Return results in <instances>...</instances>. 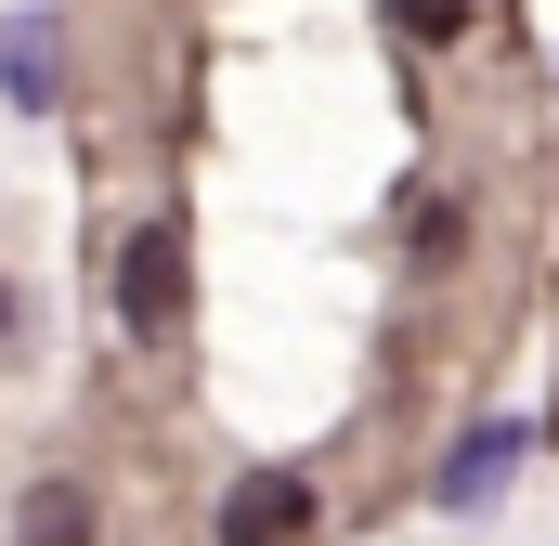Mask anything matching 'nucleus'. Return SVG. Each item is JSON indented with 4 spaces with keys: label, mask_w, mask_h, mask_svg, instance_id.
<instances>
[{
    "label": "nucleus",
    "mask_w": 559,
    "mask_h": 546,
    "mask_svg": "<svg viewBox=\"0 0 559 546\" xmlns=\"http://www.w3.org/2000/svg\"><path fill=\"white\" fill-rule=\"evenodd\" d=\"M299 534H312V482L299 468H248L222 495V546H299Z\"/></svg>",
    "instance_id": "obj_2"
},
{
    "label": "nucleus",
    "mask_w": 559,
    "mask_h": 546,
    "mask_svg": "<svg viewBox=\"0 0 559 546\" xmlns=\"http://www.w3.org/2000/svg\"><path fill=\"white\" fill-rule=\"evenodd\" d=\"M182 286H195L182 273V222H143L131 248H118V312H131L143 339H169L182 325Z\"/></svg>",
    "instance_id": "obj_1"
},
{
    "label": "nucleus",
    "mask_w": 559,
    "mask_h": 546,
    "mask_svg": "<svg viewBox=\"0 0 559 546\" xmlns=\"http://www.w3.org/2000/svg\"><path fill=\"white\" fill-rule=\"evenodd\" d=\"M13 534H26V546H92V495H79V482H26Z\"/></svg>",
    "instance_id": "obj_5"
},
{
    "label": "nucleus",
    "mask_w": 559,
    "mask_h": 546,
    "mask_svg": "<svg viewBox=\"0 0 559 546\" xmlns=\"http://www.w3.org/2000/svg\"><path fill=\"white\" fill-rule=\"evenodd\" d=\"M521 455H534V429H521V416H481V429L442 455V508H495V495L521 482Z\"/></svg>",
    "instance_id": "obj_3"
},
{
    "label": "nucleus",
    "mask_w": 559,
    "mask_h": 546,
    "mask_svg": "<svg viewBox=\"0 0 559 546\" xmlns=\"http://www.w3.org/2000/svg\"><path fill=\"white\" fill-rule=\"evenodd\" d=\"M0 92H13V118H52V105H66V39H52V13H0Z\"/></svg>",
    "instance_id": "obj_4"
},
{
    "label": "nucleus",
    "mask_w": 559,
    "mask_h": 546,
    "mask_svg": "<svg viewBox=\"0 0 559 546\" xmlns=\"http://www.w3.org/2000/svg\"><path fill=\"white\" fill-rule=\"evenodd\" d=\"M468 13H481V0H391V26L429 39V52H442V39H468Z\"/></svg>",
    "instance_id": "obj_6"
}]
</instances>
